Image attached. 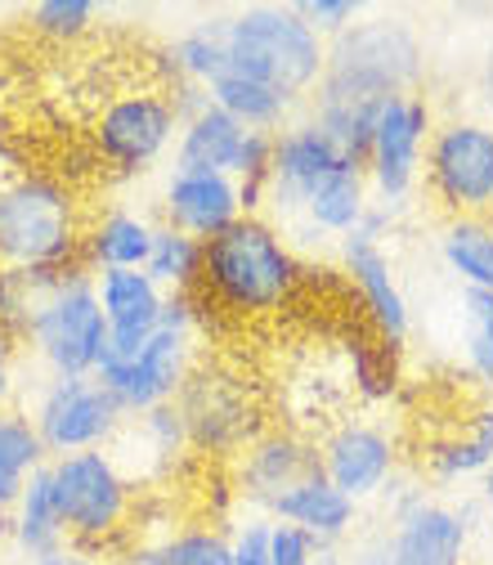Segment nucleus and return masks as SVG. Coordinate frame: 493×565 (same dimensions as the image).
Segmentation results:
<instances>
[{"label":"nucleus","mask_w":493,"mask_h":565,"mask_svg":"<svg viewBox=\"0 0 493 565\" xmlns=\"http://www.w3.org/2000/svg\"><path fill=\"white\" fill-rule=\"evenodd\" d=\"M306 278L292 238L269 216H243L221 238L206 243L202 297L238 319H265L283 310Z\"/></svg>","instance_id":"obj_1"},{"label":"nucleus","mask_w":493,"mask_h":565,"mask_svg":"<svg viewBox=\"0 0 493 565\" xmlns=\"http://www.w3.org/2000/svg\"><path fill=\"white\" fill-rule=\"evenodd\" d=\"M82 238V198L67 180L32 167L0 175V269H73Z\"/></svg>","instance_id":"obj_2"},{"label":"nucleus","mask_w":493,"mask_h":565,"mask_svg":"<svg viewBox=\"0 0 493 565\" xmlns=\"http://www.w3.org/2000/svg\"><path fill=\"white\" fill-rule=\"evenodd\" d=\"M427 77V45L399 14H364L345 36L328 45L319 95H345L382 104L390 95H412Z\"/></svg>","instance_id":"obj_3"},{"label":"nucleus","mask_w":493,"mask_h":565,"mask_svg":"<svg viewBox=\"0 0 493 565\" xmlns=\"http://www.w3.org/2000/svg\"><path fill=\"white\" fill-rule=\"evenodd\" d=\"M229 67L283 95L310 99L328 67V41H319L292 6H247L221 14Z\"/></svg>","instance_id":"obj_4"},{"label":"nucleus","mask_w":493,"mask_h":565,"mask_svg":"<svg viewBox=\"0 0 493 565\" xmlns=\"http://www.w3.org/2000/svg\"><path fill=\"white\" fill-rule=\"evenodd\" d=\"M19 345L45 369V377H95L108 345V323L95 297V274L86 265L63 269Z\"/></svg>","instance_id":"obj_5"},{"label":"nucleus","mask_w":493,"mask_h":565,"mask_svg":"<svg viewBox=\"0 0 493 565\" xmlns=\"http://www.w3.org/2000/svg\"><path fill=\"white\" fill-rule=\"evenodd\" d=\"M197 364H202L197 360V332H180V328L158 323L130 350H104L95 377L117 399V408L126 417H139L149 408L175 404Z\"/></svg>","instance_id":"obj_6"},{"label":"nucleus","mask_w":493,"mask_h":565,"mask_svg":"<svg viewBox=\"0 0 493 565\" xmlns=\"http://www.w3.org/2000/svg\"><path fill=\"white\" fill-rule=\"evenodd\" d=\"M50 476H54L58 512H63V525H67V543L104 547L130 525L135 484L121 476V467L112 462L108 449L50 458Z\"/></svg>","instance_id":"obj_7"},{"label":"nucleus","mask_w":493,"mask_h":565,"mask_svg":"<svg viewBox=\"0 0 493 565\" xmlns=\"http://www.w3.org/2000/svg\"><path fill=\"white\" fill-rule=\"evenodd\" d=\"M421 184L449 221L493 216V121L444 117L421 162Z\"/></svg>","instance_id":"obj_8"},{"label":"nucleus","mask_w":493,"mask_h":565,"mask_svg":"<svg viewBox=\"0 0 493 565\" xmlns=\"http://www.w3.org/2000/svg\"><path fill=\"white\" fill-rule=\"evenodd\" d=\"M431 135H436V108L421 90L390 95L377 108L368 158H364V175L377 206H390L395 216L408 211L412 193L421 189V162H427Z\"/></svg>","instance_id":"obj_9"},{"label":"nucleus","mask_w":493,"mask_h":565,"mask_svg":"<svg viewBox=\"0 0 493 565\" xmlns=\"http://www.w3.org/2000/svg\"><path fill=\"white\" fill-rule=\"evenodd\" d=\"M175 404L189 427V449L206 458L234 462L265 431L256 391L225 364H197Z\"/></svg>","instance_id":"obj_10"},{"label":"nucleus","mask_w":493,"mask_h":565,"mask_svg":"<svg viewBox=\"0 0 493 565\" xmlns=\"http://www.w3.org/2000/svg\"><path fill=\"white\" fill-rule=\"evenodd\" d=\"M90 139L104 167H112L117 175H144L175 149L180 113L162 86H130L99 108Z\"/></svg>","instance_id":"obj_11"},{"label":"nucleus","mask_w":493,"mask_h":565,"mask_svg":"<svg viewBox=\"0 0 493 565\" xmlns=\"http://www.w3.org/2000/svg\"><path fill=\"white\" fill-rule=\"evenodd\" d=\"M28 417L50 458L108 449L126 427V413L99 386V377H45L28 404Z\"/></svg>","instance_id":"obj_12"},{"label":"nucleus","mask_w":493,"mask_h":565,"mask_svg":"<svg viewBox=\"0 0 493 565\" xmlns=\"http://www.w3.org/2000/svg\"><path fill=\"white\" fill-rule=\"evenodd\" d=\"M314 445H319L323 480L336 484L345 499H355L360 508L382 499L386 484L404 471L399 440L377 417H336Z\"/></svg>","instance_id":"obj_13"},{"label":"nucleus","mask_w":493,"mask_h":565,"mask_svg":"<svg viewBox=\"0 0 493 565\" xmlns=\"http://www.w3.org/2000/svg\"><path fill=\"white\" fill-rule=\"evenodd\" d=\"M336 260L350 278V288H355L373 332L382 345L399 350L408 341V328H412V310H408V297L395 278V265H390V252L382 247V238L355 230L350 238L336 243Z\"/></svg>","instance_id":"obj_14"},{"label":"nucleus","mask_w":493,"mask_h":565,"mask_svg":"<svg viewBox=\"0 0 493 565\" xmlns=\"http://www.w3.org/2000/svg\"><path fill=\"white\" fill-rule=\"evenodd\" d=\"M336 167H355L345 162L328 135L301 113L292 126H283L274 135V158H269V206L283 221H301L306 202L314 198V189L336 171Z\"/></svg>","instance_id":"obj_15"},{"label":"nucleus","mask_w":493,"mask_h":565,"mask_svg":"<svg viewBox=\"0 0 493 565\" xmlns=\"http://www.w3.org/2000/svg\"><path fill=\"white\" fill-rule=\"evenodd\" d=\"M229 467H234V493L247 508L265 512L283 489L319 471V445L297 427H265Z\"/></svg>","instance_id":"obj_16"},{"label":"nucleus","mask_w":493,"mask_h":565,"mask_svg":"<svg viewBox=\"0 0 493 565\" xmlns=\"http://www.w3.org/2000/svg\"><path fill=\"white\" fill-rule=\"evenodd\" d=\"M158 211H162L167 230H180L197 243H211V238H221L229 225L243 221V193H238V180H229L221 171L171 167Z\"/></svg>","instance_id":"obj_17"},{"label":"nucleus","mask_w":493,"mask_h":565,"mask_svg":"<svg viewBox=\"0 0 493 565\" xmlns=\"http://www.w3.org/2000/svg\"><path fill=\"white\" fill-rule=\"evenodd\" d=\"M386 547L390 565H467L471 512L431 493L386 525Z\"/></svg>","instance_id":"obj_18"},{"label":"nucleus","mask_w":493,"mask_h":565,"mask_svg":"<svg viewBox=\"0 0 493 565\" xmlns=\"http://www.w3.org/2000/svg\"><path fill=\"white\" fill-rule=\"evenodd\" d=\"M108 454L135 489L175 471V462L189 454V427H184L180 404H162V408H149L139 417H126V427L117 431Z\"/></svg>","instance_id":"obj_19"},{"label":"nucleus","mask_w":493,"mask_h":565,"mask_svg":"<svg viewBox=\"0 0 493 565\" xmlns=\"http://www.w3.org/2000/svg\"><path fill=\"white\" fill-rule=\"evenodd\" d=\"M265 516L278 521V525H292V530L310 534L314 543L341 547L350 534L360 530L364 508H360L355 499H345L336 484H328L323 471H314V476H306V480H297L292 489L278 493V499L265 508Z\"/></svg>","instance_id":"obj_20"},{"label":"nucleus","mask_w":493,"mask_h":565,"mask_svg":"<svg viewBox=\"0 0 493 565\" xmlns=\"http://www.w3.org/2000/svg\"><path fill=\"white\" fill-rule=\"evenodd\" d=\"M95 297L104 306L108 345L104 350H130L162 323L167 292L144 269H104L95 274Z\"/></svg>","instance_id":"obj_21"},{"label":"nucleus","mask_w":493,"mask_h":565,"mask_svg":"<svg viewBox=\"0 0 493 565\" xmlns=\"http://www.w3.org/2000/svg\"><path fill=\"white\" fill-rule=\"evenodd\" d=\"M158 225L162 221H153L149 211L108 206L99 221L86 225L82 265L90 274H104V269H144L149 252H153V238H158Z\"/></svg>","instance_id":"obj_22"},{"label":"nucleus","mask_w":493,"mask_h":565,"mask_svg":"<svg viewBox=\"0 0 493 565\" xmlns=\"http://www.w3.org/2000/svg\"><path fill=\"white\" fill-rule=\"evenodd\" d=\"M158 77L162 90L175 86H197L206 90L211 82H221L229 73V54H225V36H221V14L216 19H202L193 28H184L175 41H167L158 50Z\"/></svg>","instance_id":"obj_23"},{"label":"nucleus","mask_w":493,"mask_h":565,"mask_svg":"<svg viewBox=\"0 0 493 565\" xmlns=\"http://www.w3.org/2000/svg\"><path fill=\"white\" fill-rule=\"evenodd\" d=\"M368 206H373V189H368L364 167H336L314 189V198L306 202L301 225L310 230V238H336L341 243L364 225Z\"/></svg>","instance_id":"obj_24"},{"label":"nucleus","mask_w":493,"mask_h":565,"mask_svg":"<svg viewBox=\"0 0 493 565\" xmlns=\"http://www.w3.org/2000/svg\"><path fill=\"white\" fill-rule=\"evenodd\" d=\"M206 95H211V104H216L221 113H229L238 126L260 130V135H278V130L292 126L306 113V99L283 95V90L256 82V77H243V73H234V67L221 82H211Z\"/></svg>","instance_id":"obj_25"},{"label":"nucleus","mask_w":493,"mask_h":565,"mask_svg":"<svg viewBox=\"0 0 493 565\" xmlns=\"http://www.w3.org/2000/svg\"><path fill=\"white\" fill-rule=\"evenodd\" d=\"M126 565H234V539L221 525H162L130 543Z\"/></svg>","instance_id":"obj_26"},{"label":"nucleus","mask_w":493,"mask_h":565,"mask_svg":"<svg viewBox=\"0 0 493 565\" xmlns=\"http://www.w3.org/2000/svg\"><path fill=\"white\" fill-rule=\"evenodd\" d=\"M493 471V404L475 408L458 431L436 440L427 449V476L436 484H462V480H484Z\"/></svg>","instance_id":"obj_27"},{"label":"nucleus","mask_w":493,"mask_h":565,"mask_svg":"<svg viewBox=\"0 0 493 565\" xmlns=\"http://www.w3.org/2000/svg\"><path fill=\"white\" fill-rule=\"evenodd\" d=\"M10 543H14L28 561L67 543V525H63V512H58V493H54L50 462L28 480L23 499H19L14 512H10Z\"/></svg>","instance_id":"obj_28"},{"label":"nucleus","mask_w":493,"mask_h":565,"mask_svg":"<svg viewBox=\"0 0 493 565\" xmlns=\"http://www.w3.org/2000/svg\"><path fill=\"white\" fill-rule=\"evenodd\" d=\"M50 462L28 408H0V516H10L23 499L28 480Z\"/></svg>","instance_id":"obj_29"},{"label":"nucleus","mask_w":493,"mask_h":565,"mask_svg":"<svg viewBox=\"0 0 493 565\" xmlns=\"http://www.w3.org/2000/svg\"><path fill=\"white\" fill-rule=\"evenodd\" d=\"M440 260L467 292L493 297V216H458L440 230Z\"/></svg>","instance_id":"obj_30"},{"label":"nucleus","mask_w":493,"mask_h":565,"mask_svg":"<svg viewBox=\"0 0 493 565\" xmlns=\"http://www.w3.org/2000/svg\"><path fill=\"white\" fill-rule=\"evenodd\" d=\"M202 260H206V243L158 225V238H153L144 274L158 282L162 292H197L202 288Z\"/></svg>","instance_id":"obj_31"},{"label":"nucleus","mask_w":493,"mask_h":565,"mask_svg":"<svg viewBox=\"0 0 493 565\" xmlns=\"http://www.w3.org/2000/svg\"><path fill=\"white\" fill-rule=\"evenodd\" d=\"M58 278L63 269H0V328L23 337Z\"/></svg>","instance_id":"obj_32"},{"label":"nucleus","mask_w":493,"mask_h":565,"mask_svg":"<svg viewBox=\"0 0 493 565\" xmlns=\"http://www.w3.org/2000/svg\"><path fill=\"white\" fill-rule=\"evenodd\" d=\"M23 23L32 36H41L50 45H77L95 32L99 6L95 0H36V6L23 10Z\"/></svg>","instance_id":"obj_33"},{"label":"nucleus","mask_w":493,"mask_h":565,"mask_svg":"<svg viewBox=\"0 0 493 565\" xmlns=\"http://www.w3.org/2000/svg\"><path fill=\"white\" fill-rule=\"evenodd\" d=\"M462 360L467 373L493 391V297L462 288Z\"/></svg>","instance_id":"obj_34"},{"label":"nucleus","mask_w":493,"mask_h":565,"mask_svg":"<svg viewBox=\"0 0 493 565\" xmlns=\"http://www.w3.org/2000/svg\"><path fill=\"white\" fill-rule=\"evenodd\" d=\"M350 386L364 404L395 395V350L382 341H350Z\"/></svg>","instance_id":"obj_35"},{"label":"nucleus","mask_w":493,"mask_h":565,"mask_svg":"<svg viewBox=\"0 0 493 565\" xmlns=\"http://www.w3.org/2000/svg\"><path fill=\"white\" fill-rule=\"evenodd\" d=\"M292 10L301 14V23L319 36V41H336V36H345L350 28H355L368 10L360 6V0H292Z\"/></svg>","instance_id":"obj_36"},{"label":"nucleus","mask_w":493,"mask_h":565,"mask_svg":"<svg viewBox=\"0 0 493 565\" xmlns=\"http://www.w3.org/2000/svg\"><path fill=\"white\" fill-rule=\"evenodd\" d=\"M269 530L274 521L265 512H247L238 525H234V565H274L269 561Z\"/></svg>","instance_id":"obj_37"},{"label":"nucleus","mask_w":493,"mask_h":565,"mask_svg":"<svg viewBox=\"0 0 493 565\" xmlns=\"http://www.w3.org/2000/svg\"><path fill=\"white\" fill-rule=\"evenodd\" d=\"M314 552H319V543L310 534L274 521V530H269V561L274 565H314Z\"/></svg>","instance_id":"obj_38"},{"label":"nucleus","mask_w":493,"mask_h":565,"mask_svg":"<svg viewBox=\"0 0 493 565\" xmlns=\"http://www.w3.org/2000/svg\"><path fill=\"white\" fill-rule=\"evenodd\" d=\"M19 364H23V345L10 328H0V408L19 404Z\"/></svg>","instance_id":"obj_39"},{"label":"nucleus","mask_w":493,"mask_h":565,"mask_svg":"<svg viewBox=\"0 0 493 565\" xmlns=\"http://www.w3.org/2000/svg\"><path fill=\"white\" fill-rule=\"evenodd\" d=\"M28 565H112V561H104V552H95V547H82V543H63V547H54V552H41V556H32Z\"/></svg>","instance_id":"obj_40"},{"label":"nucleus","mask_w":493,"mask_h":565,"mask_svg":"<svg viewBox=\"0 0 493 565\" xmlns=\"http://www.w3.org/2000/svg\"><path fill=\"white\" fill-rule=\"evenodd\" d=\"M350 565H390L386 530H382V534H373V539H364V543L355 547V556H350Z\"/></svg>","instance_id":"obj_41"},{"label":"nucleus","mask_w":493,"mask_h":565,"mask_svg":"<svg viewBox=\"0 0 493 565\" xmlns=\"http://www.w3.org/2000/svg\"><path fill=\"white\" fill-rule=\"evenodd\" d=\"M314 565H350V556H345L341 547H332V543H319V552H314Z\"/></svg>","instance_id":"obj_42"},{"label":"nucleus","mask_w":493,"mask_h":565,"mask_svg":"<svg viewBox=\"0 0 493 565\" xmlns=\"http://www.w3.org/2000/svg\"><path fill=\"white\" fill-rule=\"evenodd\" d=\"M480 82H484V95L493 99V45H489V54H484V67H480Z\"/></svg>","instance_id":"obj_43"},{"label":"nucleus","mask_w":493,"mask_h":565,"mask_svg":"<svg viewBox=\"0 0 493 565\" xmlns=\"http://www.w3.org/2000/svg\"><path fill=\"white\" fill-rule=\"evenodd\" d=\"M480 499H484V508H489V516H493V471L480 480Z\"/></svg>","instance_id":"obj_44"},{"label":"nucleus","mask_w":493,"mask_h":565,"mask_svg":"<svg viewBox=\"0 0 493 565\" xmlns=\"http://www.w3.org/2000/svg\"><path fill=\"white\" fill-rule=\"evenodd\" d=\"M0 534H10V521L6 516H0Z\"/></svg>","instance_id":"obj_45"}]
</instances>
